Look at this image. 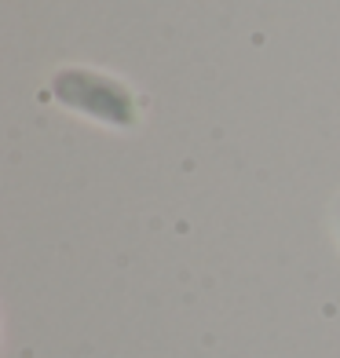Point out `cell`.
I'll use <instances>...</instances> for the list:
<instances>
[{
    "label": "cell",
    "mask_w": 340,
    "mask_h": 358,
    "mask_svg": "<svg viewBox=\"0 0 340 358\" xmlns=\"http://www.w3.org/2000/svg\"><path fill=\"white\" fill-rule=\"evenodd\" d=\"M52 88H55V99L66 110H77L85 117L118 124V128L136 124V95L121 80H113L99 70H59Z\"/></svg>",
    "instance_id": "cell-1"
}]
</instances>
